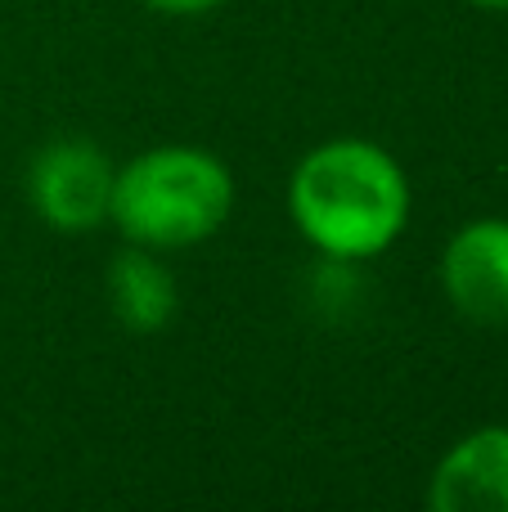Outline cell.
Segmentation results:
<instances>
[{"instance_id":"1","label":"cell","mask_w":508,"mask_h":512,"mask_svg":"<svg viewBox=\"0 0 508 512\" xmlns=\"http://www.w3.org/2000/svg\"><path fill=\"white\" fill-rule=\"evenodd\" d=\"M288 207L302 234L333 261H365L392 248L410 216V189L392 153L369 140H329L293 171Z\"/></svg>"},{"instance_id":"2","label":"cell","mask_w":508,"mask_h":512,"mask_svg":"<svg viewBox=\"0 0 508 512\" xmlns=\"http://www.w3.org/2000/svg\"><path fill=\"white\" fill-rule=\"evenodd\" d=\"M230 171L203 149H153L113 180V225L140 248H189L230 216Z\"/></svg>"},{"instance_id":"3","label":"cell","mask_w":508,"mask_h":512,"mask_svg":"<svg viewBox=\"0 0 508 512\" xmlns=\"http://www.w3.org/2000/svg\"><path fill=\"white\" fill-rule=\"evenodd\" d=\"M117 171L90 140H54L27 167V194L45 225L86 234L108 221Z\"/></svg>"},{"instance_id":"4","label":"cell","mask_w":508,"mask_h":512,"mask_svg":"<svg viewBox=\"0 0 508 512\" xmlns=\"http://www.w3.org/2000/svg\"><path fill=\"white\" fill-rule=\"evenodd\" d=\"M441 283L473 324L508 319V221H473L450 239Z\"/></svg>"},{"instance_id":"5","label":"cell","mask_w":508,"mask_h":512,"mask_svg":"<svg viewBox=\"0 0 508 512\" xmlns=\"http://www.w3.org/2000/svg\"><path fill=\"white\" fill-rule=\"evenodd\" d=\"M428 504L441 512H508V427L464 436L432 472Z\"/></svg>"},{"instance_id":"6","label":"cell","mask_w":508,"mask_h":512,"mask_svg":"<svg viewBox=\"0 0 508 512\" xmlns=\"http://www.w3.org/2000/svg\"><path fill=\"white\" fill-rule=\"evenodd\" d=\"M108 301L131 333H158L176 315V279L149 248L122 252L108 270Z\"/></svg>"},{"instance_id":"7","label":"cell","mask_w":508,"mask_h":512,"mask_svg":"<svg viewBox=\"0 0 508 512\" xmlns=\"http://www.w3.org/2000/svg\"><path fill=\"white\" fill-rule=\"evenodd\" d=\"M149 9H158V14H207V9H216L221 0H144Z\"/></svg>"},{"instance_id":"8","label":"cell","mask_w":508,"mask_h":512,"mask_svg":"<svg viewBox=\"0 0 508 512\" xmlns=\"http://www.w3.org/2000/svg\"><path fill=\"white\" fill-rule=\"evenodd\" d=\"M473 5H482V9H508V0H473Z\"/></svg>"}]
</instances>
